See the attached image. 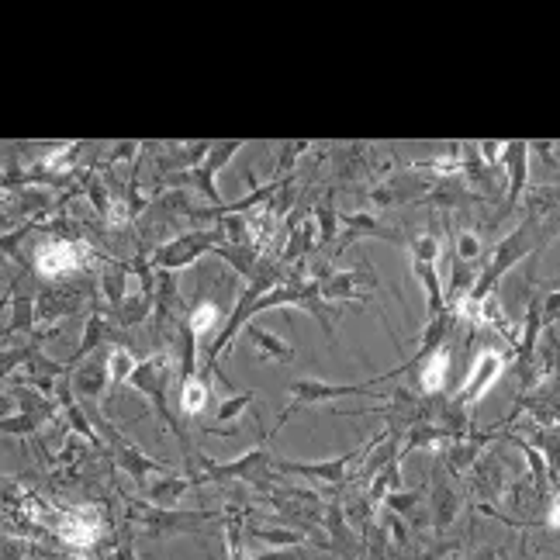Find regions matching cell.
<instances>
[{
	"mask_svg": "<svg viewBox=\"0 0 560 560\" xmlns=\"http://www.w3.org/2000/svg\"><path fill=\"white\" fill-rule=\"evenodd\" d=\"M39 315H35V298L32 294H14L11 301V319H7V336H18V332H32Z\"/></svg>",
	"mask_w": 560,
	"mask_h": 560,
	"instance_id": "cell-30",
	"label": "cell"
},
{
	"mask_svg": "<svg viewBox=\"0 0 560 560\" xmlns=\"http://www.w3.org/2000/svg\"><path fill=\"white\" fill-rule=\"evenodd\" d=\"M388 533L398 547H405V543L412 540V536H408V522H405V516H398V512H388Z\"/></svg>",
	"mask_w": 560,
	"mask_h": 560,
	"instance_id": "cell-46",
	"label": "cell"
},
{
	"mask_svg": "<svg viewBox=\"0 0 560 560\" xmlns=\"http://www.w3.org/2000/svg\"><path fill=\"white\" fill-rule=\"evenodd\" d=\"M90 246L80 239H49L35 249V274L42 280H63L87 263Z\"/></svg>",
	"mask_w": 560,
	"mask_h": 560,
	"instance_id": "cell-9",
	"label": "cell"
},
{
	"mask_svg": "<svg viewBox=\"0 0 560 560\" xmlns=\"http://www.w3.org/2000/svg\"><path fill=\"white\" fill-rule=\"evenodd\" d=\"M322 526H325V533H329L332 554H339V557L350 554V550H353V533H350V526H346L343 502H329V505H325Z\"/></svg>",
	"mask_w": 560,
	"mask_h": 560,
	"instance_id": "cell-25",
	"label": "cell"
},
{
	"mask_svg": "<svg viewBox=\"0 0 560 560\" xmlns=\"http://www.w3.org/2000/svg\"><path fill=\"white\" fill-rule=\"evenodd\" d=\"M478 153H481V160L495 170V166H502V160H505V142L484 139V142H478Z\"/></svg>",
	"mask_w": 560,
	"mask_h": 560,
	"instance_id": "cell-44",
	"label": "cell"
},
{
	"mask_svg": "<svg viewBox=\"0 0 560 560\" xmlns=\"http://www.w3.org/2000/svg\"><path fill=\"white\" fill-rule=\"evenodd\" d=\"M543 529L560 533V488H550L547 502H543Z\"/></svg>",
	"mask_w": 560,
	"mask_h": 560,
	"instance_id": "cell-43",
	"label": "cell"
},
{
	"mask_svg": "<svg viewBox=\"0 0 560 560\" xmlns=\"http://www.w3.org/2000/svg\"><path fill=\"white\" fill-rule=\"evenodd\" d=\"M498 436H505L502 429H488V433H467V436H460V440L446 443L443 446L446 471H450L453 478L464 474V471H471V467L484 457V446H488L491 440H498Z\"/></svg>",
	"mask_w": 560,
	"mask_h": 560,
	"instance_id": "cell-11",
	"label": "cell"
},
{
	"mask_svg": "<svg viewBox=\"0 0 560 560\" xmlns=\"http://www.w3.org/2000/svg\"><path fill=\"white\" fill-rule=\"evenodd\" d=\"M139 142H115V149H111V163H121V160H135L139 156Z\"/></svg>",
	"mask_w": 560,
	"mask_h": 560,
	"instance_id": "cell-49",
	"label": "cell"
},
{
	"mask_svg": "<svg viewBox=\"0 0 560 560\" xmlns=\"http://www.w3.org/2000/svg\"><path fill=\"white\" fill-rule=\"evenodd\" d=\"M115 336V325L108 322V315H101V312H94V315H87V325H83V336H80V346L77 350L70 353V360H66V367H80L83 360L90 357L94 350H101L108 339Z\"/></svg>",
	"mask_w": 560,
	"mask_h": 560,
	"instance_id": "cell-20",
	"label": "cell"
},
{
	"mask_svg": "<svg viewBox=\"0 0 560 560\" xmlns=\"http://www.w3.org/2000/svg\"><path fill=\"white\" fill-rule=\"evenodd\" d=\"M115 460H118L121 471L128 474V481H135L139 488H146L153 474H170L173 471L170 464H160V460H153L149 453H142L139 446L121 443V440H115Z\"/></svg>",
	"mask_w": 560,
	"mask_h": 560,
	"instance_id": "cell-12",
	"label": "cell"
},
{
	"mask_svg": "<svg viewBox=\"0 0 560 560\" xmlns=\"http://www.w3.org/2000/svg\"><path fill=\"white\" fill-rule=\"evenodd\" d=\"M543 325H560V287L543 294Z\"/></svg>",
	"mask_w": 560,
	"mask_h": 560,
	"instance_id": "cell-45",
	"label": "cell"
},
{
	"mask_svg": "<svg viewBox=\"0 0 560 560\" xmlns=\"http://www.w3.org/2000/svg\"><path fill=\"white\" fill-rule=\"evenodd\" d=\"M208 401H211V374L208 370H198V374H191V377H180L177 405H180V412H184V419H201Z\"/></svg>",
	"mask_w": 560,
	"mask_h": 560,
	"instance_id": "cell-19",
	"label": "cell"
},
{
	"mask_svg": "<svg viewBox=\"0 0 560 560\" xmlns=\"http://www.w3.org/2000/svg\"><path fill=\"white\" fill-rule=\"evenodd\" d=\"M377 384H381V377H374V381H367V384H329V381H322V377H298V381L287 384V398H291V405L284 408L280 422H287V415L298 412V408H305V405H322V401L346 398V395H370Z\"/></svg>",
	"mask_w": 560,
	"mask_h": 560,
	"instance_id": "cell-8",
	"label": "cell"
},
{
	"mask_svg": "<svg viewBox=\"0 0 560 560\" xmlns=\"http://www.w3.org/2000/svg\"><path fill=\"white\" fill-rule=\"evenodd\" d=\"M405 484H401V464H391L388 471H381L374 481H370V491H367V502L370 505H384V498L391 495V491H401Z\"/></svg>",
	"mask_w": 560,
	"mask_h": 560,
	"instance_id": "cell-34",
	"label": "cell"
},
{
	"mask_svg": "<svg viewBox=\"0 0 560 560\" xmlns=\"http://www.w3.org/2000/svg\"><path fill=\"white\" fill-rule=\"evenodd\" d=\"M529 429H533L529 443H533L536 450L547 457L550 471L560 474V426H529Z\"/></svg>",
	"mask_w": 560,
	"mask_h": 560,
	"instance_id": "cell-31",
	"label": "cell"
},
{
	"mask_svg": "<svg viewBox=\"0 0 560 560\" xmlns=\"http://www.w3.org/2000/svg\"><path fill=\"white\" fill-rule=\"evenodd\" d=\"M450 367H453V353L450 346H440L433 357H426L419 363V391L426 398H440L450 384Z\"/></svg>",
	"mask_w": 560,
	"mask_h": 560,
	"instance_id": "cell-18",
	"label": "cell"
},
{
	"mask_svg": "<svg viewBox=\"0 0 560 560\" xmlns=\"http://www.w3.org/2000/svg\"><path fill=\"white\" fill-rule=\"evenodd\" d=\"M39 353H42L39 346H14V350H4V374L14 377V370H21V367L28 370Z\"/></svg>",
	"mask_w": 560,
	"mask_h": 560,
	"instance_id": "cell-40",
	"label": "cell"
},
{
	"mask_svg": "<svg viewBox=\"0 0 560 560\" xmlns=\"http://www.w3.org/2000/svg\"><path fill=\"white\" fill-rule=\"evenodd\" d=\"M249 536H256L260 543H270V547H305V543H319L322 550H332L329 540H322V536H305L298 533V529H284V526H249Z\"/></svg>",
	"mask_w": 560,
	"mask_h": 560,
	"instance_id": "cell-24",
	"label": "cell"
},
{
	"mask_svg": "<svg viewBox=\"0 0 560 560\" xmlns=\"http://www.w3.org/2000/svg\"><path fill=\"white\" fill-rule=\"evenodd\" d=\"M253 401H256V391H239V395H229V398L222 401V405H218L215 419L222 422V426H225V422H236L239 415L246 412L249 405H253Z\"/></svg>",
	"mask_w": 560,
	"mask_h": 560,
	"instance_id": "cell-36",
	"label": "cell"
},
{
	"mask_svg": "<svg viewBox=\"0 0 560 560\" xmlns=\"http://www.w3.org/2000/svg\"><path fill=\"white\" fill-rule=\"evenodd\" d=\"M312 218H315V229H319V246H332V242H339V211L332 208V201L325 198L322 204H315V211H312Z\"/></svg>",
	"mask_w": 560,
	"mask_h": 560,
	"instance_id": "cell-33",
	"label": "cell"
},
{
	"mask_svg": "<svg viewBox=\"0 0 560 560\" xmlns=\"http://www.w3.org/2000/svg\"><path fill=\"white\" fill-rule=\"evenodd\" d=\"M274 467V457H270L267 443H256L253 450H246L236 460H211V457H198V484L211 481V484H225V481H242L253 484V488H267L270 481H277L270 474Z\"/></svg>",
	"mask_w": 560,
	"mask_h": 560,
	"instance_id": "cell-2",
	"label": "cell"
},
{
	"mask_svg": "<svg viewBox=\"0 0 560 560\" xmlns=\"http://www.w3.org/2000/svg\"><path fill=\"white\" fill-rule=\"evenodd\" d=\"M87 198H90V204H94L97 215H101V218H111L115 198H111V191H108V180H104V177H90V180H87Z\"/></svg>",
	"mask_w": 560,
	"mask_h": 560,
	"instance_id": "cell-37",
	"label": "cell"
},
{
	"mask_svg": "<svg viewBox=\"0 0 560 560\" xmlns=\"http://www.w3.org/2000/svg\"><path fill=\"white\" fill-rule=\"evenodd\" d=\"M198 484L194 474H156L153 481L146 484V505H153V509H177V502L187 495V491Z\"/></svg>",
	"mask_w": 560,
	"mask_h": 560,
	"instance_id": "cell-15",
	"label": "cell"
},
{
	"mask_svg": "<svg viewBox=\"0 0 560 560\" xmlns=\"http://www.w3.org/2000/svg\"><path fill=\"white\" fill-rule=\"evenodd\" d=\"M401 440H405V429H401V426H388V429H384L381 440H377V446L367 453V460H363V467H360L357 478L360 481H374L381 471H388L391 464H398Z\"/></svg>",
	"mask_w": 560,
	"mask_h": 560,
	"instance_id": "cell-14",
	"label": "cell"
},
{
	"mask_svg": "<svg viewBox=\"0 0 560 560\" xmlns=\"http://www.w3.org/2000/svg\"><path fill=\"white\" fill-rule=\"evenodd\" d=\"M246 560H301V554H298V547H270V550H263V554H253Z\"/></svg>",
	"mask_w": 560,
	"mask_h": 560,
	"instance_id": "cell-48",
	"label": "cell"
},
{
	"mask_svg": "<svg viewBox=\"0 0 560 560\" xmlns=\"http://www.w3.org/2000/svg\"><path fill=\"white\" fill-rule=\"evenodd\" d=\"M509 360H512V350L505 353V350H498V346H484L478 357H474L471 370H467L464 384L457 388L453 401H457V405H464V408L478 405V401L488 395L491 388H495L498 377L505 374V363H509Z\"/></svg>",
	"mask_w": 560,
	"mask_h": 560,
	"instance_id": "cell-6",
	"label": "cell"
},
{
	"mask_svg": "<svg viewBox=\"0 0 560 560\" xmlns=\"http://www.w3.org/2000/svg\"><path fill=\"white\" fill-rule=\"evenodd\" d=\"M505 460L498 457V453H488L484 450V457L474 464V491L484 498V502H498V498L505 495Z\"/></svg>",
	"mask_w": 560,
	"mask_h": 560,
	"instance_id": "cell-17",
	"label": "cell"
},
{
	"mask_svg": "<svg viewBox=\"0 0 560 560\" xmlns=\"http://www.w3.org/2000/svg\"><path fill=\"white\" fill-rule=\"evenodd\" d=\"M467 560H498V550L495 547H481V550H474Z\"/></svg>",
	"mask_w": 560,
	"mask_h": 560,
	"instance_id": "cell-50",
	"label": "cell"
},
{
	"mask_svg": "<svg viewBox=\"0 0 560 560\" xmlns=\"http://www.w3.org/2000/svg\"><path fill=\"white\" fill-rule=\"evenodd\" d=\"M377 440H381V436H377ZM377 440L363 443L360 450H350V453H343V457L319 460V464H305V460H274V471H277V474H287V478L322 481V484H329V488H339V484L346 481V474H350V467L357 464L363 453L374 450Z\"/></svg>",
	"mask_w": 560,
	"mask_h": 560,
	"instance_id": "cell-7",
	"label": "cell"
},
{
	"mask_svg": "<svg viewBox=\"0 0 560 560\" xmlns=\"http://www.w3.org/2000/svg\"><path fill=\"white\" fill-rule=\"evenodd\" d=\"M222 516L225 512H215V509L187 512V509H146V505H139V509L128 512V522L142 526V536H149V540H166V536H191L201 526H208L211 519H222Z\"/></svg>",
	"mask_w": 560,
	"mask_h": 560,
	"instance_id": "cell-4",
	"label": "cell"
},
{
	"mask_svg": "<svg viewBox=\"0 0 560 560\" xmlns=\"http://www.w3.org/2000/svg\"><path fill=\"white\" fill-rule=\"evenodd\" d=\"M305 149H312V142H284V146H280V170H284V166L291 170L294 160H298Z\"/></svg>",
	"mask_w": 560,
	"mask_h": 560,
	"instance_id": "cell-47",
	"label": "cell"
},
{
	"mask_svg": "<svg viewBox=\"0 0 560 560\" xmlns=\"http://www.w3.org/2000/svg\"><path fill=\"white\" fill-rule=\"evenodd\" d=\"M529 142H522V139H512V142H505V160L502 166L509 170V198H505V208H516V204L522 201V194H526V187H529Z\"/></svg>",
	"mask_w": 560,
	"mask_h": 560,
	"instance_id": "cell-13",
	"label": "cell"
},
{
	"mask_svg": "<svg viewBox=\"0 0 560 560\" xmlns=\"http://www.w3.org/2000/svg\"><path fill=\"white\" fill-rule=\"evenodd\" d=\"M184 322L191 325V332H194V339L201 343V350H208V346L215 343V339L222 336V329H225L222 308H218L215 301H208V298L194 301V308L184 315Z\"/></svg>",
	"mask_w": 560,
	"mask_h": 560,
	"instance_id": "cell-16",
	"label": "cell"
},
{
	"mask_svg": "<svg viewBox=\"0 0 560 560\" xmlns=\"http://www.w3.org/2000/svg\"><path fill=\"white\" fill-rule=\"evenodd\" d=\"M246 332H249V339H253V346H256V353H260V357L277 360V363H291L294 360V346L284 343V339L274 336V332L260 329V325H253V322L246 325Z\"/></svg>",
	"mask_w": 560,
	"mask_h": 560,
	"instance_id": "cell-26",
	"label": "cell"
},
{
	"mask_svg": "<svg viewBox=\"0 0 560 560\" xmlns=\"http://www.w3.org/2000/svg\"><path fill=\"white\" fill-rule=\"evenodd\" d=\"M80 149H83V142H66V146L49 149L39 160V170L49 173V177H66V173L73 170V163H77Z\"/></svg>",
	"mask_w": 560,
	"mask_h": 560,
	"instance_id": "cell-29",
	"label": "cell"
},
{
	"mask_svg": "<svg viewBox=\"0 0 560 560\" xmlns=\"http://www.w3.org/2000/svg\"><path fill=\"white\" fill-rule=\"evenodd\" d=\"M422 505V491L415 488V491H408V488H401V491H391L388 498H384V509L388 512H398V516H412L415 509Z\"/></svg>",
	"mask_w": 560,
	"mask_h": 560,
	"instance_id": "cell-38",
	"label": "cell"
},
{
	"mask_svg": "<svg viewBox=\"0 0 560 560\" xmlns=\"http://www.w3.org/2000/svg\"><path fill=\"white\" fill-rule=\"evenodd\" d=\"M70 384L73 391H77L80 401H94L101 398L104 391L111 388V374H108V363H80V367H73L70 374Z\"/></svg>",
	"mask_w": 560,
	"mask_h": 560,
	"instance_id": "cell-21",
	"label": "cell"
},
{
	"mask_svg": "<svg viewBox=\"0 0 560 560\" xmlns=\"http://www.w3.org/2000/svg\"><path fill=\"white\" fill-rule=\"evenodd\" d=\"M170 381H173V357L166 350H160V353H153V357H146V360L139 363V367H135V374H132V381H128V384H132L139 395L153 398V405H156V412H160V419L166 422V426H170V433L180 440L184 453H191L184 429H180V422L173 419L170 405H166V388H170Z\"/></svg>",
	"mask_w": 560,
	"mask_h": 560,
	"instance_id": "cell-3",
	"label": "cell"
},
{
	"mask_svg": "<svg viewBox=\"0 0 560 560\" xmlns=\"http://www.w3.org/2000/svg\"><path fill=\"white\" fill-rule=\"evenodd\" d=\"M215 256H222L225 263H232V270H236L239 277L253 280L256 270H260V253H256V246H218Z\"/></svg>",
	"mask_w": 560,
	"mask_h": 560,
	"instance_id": "cell-28",
	"label": "cell"
},
{
	"mask_svg": "<svg viewBox=\"0 0 560 560\" xmlns=\"http://www.w3.org/2000/svg\"><path fill=\"white\" fill-rule=\"evenodd\" d=\"M429 522H433L436 533H446V529L453 526V519H457L460 512V498L457 491H453V484H433V491H429Z\"/></svg>",
	"mask_w": 560,
	"mask_h": 560,
	"instance_id": "cell-22",
	"label": "cell"
},
{
	"mask_svg": "<svg viewBox=\"0 0 560 560\" xmlns=\"http://www.w3.org/2000/svg\"><path fill=\"white\" fill-rule=\"evenodd\" d=\"M536 222H540V218L529 215L516 232H509V236H505L495 249H491V256L484 260V267H481V274H478V284H474L471 298L460 305L457 315H467V319H474V322L481 319V305L491 298V294H495L498 280H502L512 267H516L519 260H526V256L536 249V239H533V225Z\"/></svg>",
	"mask_w": 560,
	"mask_h": 560,
	"instance_id": "cell-1",
	"label": "cell"
},
{
	"mask_svg": "<svg viewBox=\"0 0 560 560\" xmlns=\"http://www.w3.org/2000/svg\"><path fill=\"white\" fill-rule=\"evenodd\" d=\"M246 146L242 139H222V142H211V149H208V156H204V170L208 173H218V170H225V166L232 163V156L239 153V149Z\"/></svg>",
	"mask_w": 560,
	"mask_h": 560,
	"instance_id": "cell-35",
	"label": "cell"
},
{
	"mask_svg": "<svg viewBox=\"0 0 560 560\" xmlns=\"http://www.w3.org/2000/svg\"><path fill=\"white\" fill-rule=\"evenodd\" d=\"M453 256L464 263H474L481 256V239L474 232H460L457 242H453Z\"/></svg>",
	"mask_w": 560,
	"mask_h": 560,
	"instance_id": "cell-42",
	"label": "cell"
},
{
	"mask_svg": "<svg viewBox=\"0 0 560 560\" xmlns=\"http://www.w3.org/2000/svg\"><path fill=\"white\" fill-rule=\"evenodd\" d=\"M225 242L222 229H194V232H184V236L163 242V246H156L153 253V267L156 270H166V274H173V270H187L194 267V263L201 260L204 253H215L218 246Z\"/></svg>",
	"mask_w": 560,
	"mask_h": 560,
	"instance_id": "cell-5",
	"label": "cell"
},
{
	"mask_svg": "<svg viewBox=\"0 0 560 560\" xmlns=\"http://www.w3.org/2000/svg\"><path fill=\"white\" fill-rule=\"evenodd\" d=\"M108 374H111V388H121V384H128L132 381V374H135V367H139V360H135V353L128 350V346H115V350L108 353Z\"/></svg>",
	"mask_w": 560,
	"mask_h": 560,
	"instance_id": "cell-32",
	"label": "cell"
},
{
	"mask_svg": "<svg viewBox=\"0 0 560 560\" xmlns=\"http://www.w3.org/2000/svg\"><path fill=\"white\" fill-rule=\"evenodd\" d=\"M557 557H560V554H557Z\"/></svg>",
	"mask_w": 560,
	"mask_h": 560,
	"instance_id": "cell-51",
	"label": "cell"
},
{
	"mask_svg": "<svg viewBox=\"0 0 560 560\" xmlns=\"http://www.w3.org/2000/svg\"><path fill=\"white\" fill-rule=\"evenodd\" d=\"M156 298H149L142 287H128L125 301L115 308V325H121V329H135L139 322L149 319V312H153Z\"/></svg>",
	"mask_w": 560,
	"mask_h": 560,
	"instance_id": "cell-23",
	"label": "cell"
},
{
	"mask_svg": "<svg viewBox=\"0 0 560 560\" xmlns=\"http://www.w3.org/2000/svg\"><path fill=\"white\" fill-rule=\"evenodd\" d=\"M101 287H104V298H108L111 312H115L121 301H125V294H128V267H125V263H115V260L104 263Z\"/></svg>",
	"mask_w": 560,
	"mask_h": 560,
	"instance_id": "cell-27",
	"label": "cell"
},
{
	"mask_svg": "<svg viewBox=\"0 0 560 560\" xmlns=\"http://www.w3.org/2000/svg\"><path fill=\"white\" fill-rule=\"evenodd\" d=\"M56 536L66 543V550H77V554H87V550L97 547L101 540V516L90 505H73L66 509L56 522Z\"/></svg>",
	"mask_w": 560,
	"mask_h": 560,
	"instance_id": "cell-10",
	"label": "cell"
},
{
	"mask_svg": "<svg viewBox=\"0 0 560 560\" xmlns=\"http://www.w3.org/2000/svg\"><path fill=\"white\" fill-rule=\"evenodd\" d=\"M408 249H412V260H419V263H436L440 260V239L436 236H415V239H408Z\"/></svg>",
	"mask_w": 560,
	"mask_h": 560,
	"instance_id": "cell-41",
	"label": "cell"
},
{
	"mask_svg": "<svg viewBox=\"0 0 560 560\" xmlns=\"http://www.w3.org/2000/svg\"><path fill=\"white\" fill-rule=\"evenodd\" d=\"M39 426H42V422L35 419V415H25V412L4 415V422H0L4 436H35V433H39Z\"/></svg>",
	"mask_w": 560,
	"mask_h": 560,
	"instance_id": "cell-39",
	"label": "cell"
}]
</instances>
